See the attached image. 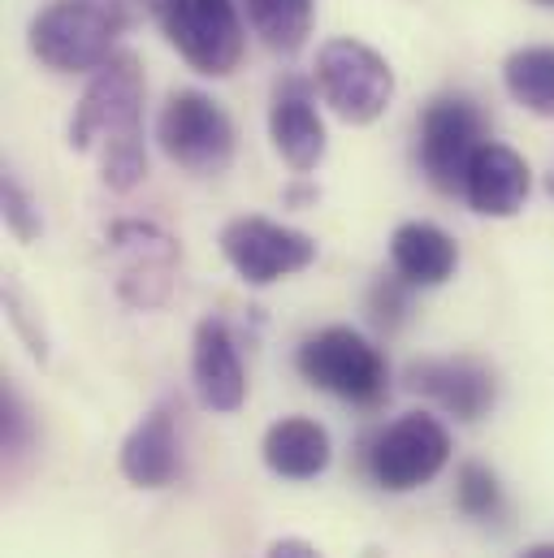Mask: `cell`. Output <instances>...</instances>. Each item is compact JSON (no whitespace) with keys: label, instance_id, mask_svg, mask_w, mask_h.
Here are the masks:
<instances>
[{"label":"cell","instance_id":"obj_1","mask_svg":"<svg viewBox=\"0 0 554 558\" xmlns=\"http://www.w3.org/2000/svg\"><path fill=\"white\" fill-rule=\"evenodd\" d=\"M100 140V169L113 191H135L147 173L143 151V70L131 52H113L92 87L83 92V105L70 122V143L87 151Z\"/></svg>","mask_w":554,"mask_h":558},{"label":"cell","instance_id":"obj_2","mask_svg":"<svg viewBox=\"0 0 554 558\" xmlns=\"http://www.w3.org/2000/svg\"><path fill=\"white\" fill-rule=\"evenodd\" d=\"M294 368L308 386H316L334 399H347L356 408H377L390 390V368H386L382 351L347 325H329V329L312 333L299 347Z\"/></svg>","mask_w":554,"mask_h":558},{"label":"cell","instance_id":"obj_3","mask_svg":"<svg viewBox=\"0 0 554 558\" xmlns=\"http://www.w3.org/2000/svg\"><path fill=\"white\" fill-rule=\"evenodd\" d=\"M122 17L113 4L96 0H57L31 22V48L44 65L79 74V70H100L113 57V39L122 35Z\"/></svg>","mask_w":554,"mask_h":558},{"label":"cell","instance_id":"obj_4","mask_svg":"<svg viewBox=\"0 0 554 558\" xmlns=\"http://www.w3.org/2000/svg\"><path fill=\"white\" fill-rule=\"evenodd\" d=\"M316 83L325 105L351 126L377 122L395 96V74L386 57H377L360 39H329L316 57Z\"/></svg>","mask_w":554,"mask_h":558},{"label":"cell","instance_id":"obj_5","mask_svg":"<svg viewBox=\"0 0 554 558\" xmlns=\"http://www.w3.org/2000/svg\"><path fill=\"white\" fill-rule=\"evenodd\" d=\"M446 459H450V433L429 412L399 416L364 446L369 476L390 494H408V489L429 485L446 468Z\"/></svg>","mask_w":554,"mask_h":558},{"label":"cell","instance_id":"obj_6","mask_svg":"<svg viewBox=\"0 0 554 558\" xmlns=\"http://www.w3.org/2000/svg\"><path fill=\"white\" fill-rule=\"evenodd\" d=\"M156 140L173 165H182L186 173H200V178L226 173L234 160V126H230L226 109L200 92H173L169 96L160 126H156Z\"/></svg>","mask_w":554,"mask_h":558},{"label":"cell","instance_id":"obj_7","mask_svg":"<svg viewBox=\"0 0 554 558\" xmlns=\"http://www.w3.org/2000/svg\"><path fill=\"white\" fill-rule=\"evenodd\" d=\"M160 26L169 44L186 57L200 74H230L243 57V26L234 13V0H165Z\"/></svg>","mask_w":554,"mask_h":558},{"label":"cell","instance_id":"obj_8","mask_svg":"<svg viewBox=\"0 0 554 558\" xmlns=\"http://www.w3.org/2000/svg\"><path fill=\"white\" fill-rule=\"evenodd\" d=\"M485 147V118L468 96H437L420 118V165L437 191H463L472 156Z\"/></svg>","mask_w":554,"mask_h":558},{"label":"cell","instance_id":"obj_9","mask_svg":"<svg viewBox=\"0 0 554 558\" xmlns=\"http://www.w3.org/2000/svg\"><path fill=\"white\" fill-rule=\"evenodd\" d=\"M221 252L234 265V274L248 286H274V281L303 274L316 260V243L303 230L277 226L265 217H239L221 230Z\"/></svg>","mask_w":554,"mask_h":558},{"label":"cell","instance_id":"obj_10","mask_svg":"<svg viewBox=\"0 0 554 558\" xmlns=\"http://www.w3.org/2000/svg\"><path fill=\"white\" fill-rule=\"evenodd\" d=\"M109 243L122 256V278L118 290L135 307H160L169 299L173 269H178V247L169 234H160L147 221H118L109 230Z\"/></svg>","mask_w":554,"mask_h":558},{"label":"cell","instance_id":"obj_11","mask_svg":"<svg viewBox=\"0 0 554 558\" xmlns=\"http://www.w3.org/2000/svg\"><path fill=\"white\" fill-rule=\"evenodd\" d=\"M191 377L200 390V403L213 412H239L248 399V373L239 360V347L221 320H204L195 329V351H191Z\"/></svg>","mask_w":554,"mask_h":558},{"label":"cell","instance_id":"obj_12","mask_svg":"<svg viewBox=\"0 0 554 558\" xmlns=\"http://www.w3.org/2000/svg\"><path fill=\"white\" fill-rule=\"evenodd\" d=\"M412 390L429 395L437 408H446L459 420H481L494 408V373L477 360H420L408 368Z\"/></svg>","mask_w":554,"mask_h":558},{"label":"cell","instance_id":"obj_13","mask_svg":"<svg viewBox=\"0 0 554 558\" xmlns=\"http://www.w3.org/2000/svg\"><path fill=\"white\" fill-rule=\"evenodd\" d=\"M463 195L481 217H516L529 199V165L503 143H485L463 178Z\"/></svg>","mask_w":554,"mask_h":558},{"label":"cell","instance_id":"obj_14","mask_svg":"<svg viewBox=\"0 0 554 558\" xmlns=\"http://www.w3.org/2000/svg\"><path fill=\"white\" fill-rule=\"evenodd\" d=\"M269 135L277 151L290 160V169L308 173L325 156V126L312 109V92L303 78H281L274 87V109H269Z\"/></svg>","mask_w":554,"mask_h":558},{"label":"cell","instance_id":"obj_15","mask_svg":"<svg viewBox=\"0 0 554 558\" xmlns=\"http://www.w3.org/2000/svg\"><path fill=\"white\" fill-rule=\"evenodd\" d=\"M182 454H178V428H173V408H156L131 428L122 441V476L138 489H160L178 476Z\"/></svg>","mask_w":554,"mask_h":558},{"label":"cell","instance_id":"obj_16","mask_svg":"<svg viewBox=\"0 0 554 558\" xmlns=\"http://www.w3.org/2000/svg\"><path fill=\"white\" fill-rule=\"evenodd\" d=\"M265 463L286 481H312L329 468V433L308 416L277 420L265 433Z\"/></svg>","mask_w":554,"mask_h":558},{"label":"cell","instance_id":"obj_17","mask_svg":"<svg viewBox=\"0 0 554 558\" xmlns=\"http://www.w3.org/2000/svg\"><path fill=\"white\" fill-rule=\"evenodd\" d=\"M390 260H395V274L412 286H442L459 265V247L446 230L429 221H408L390 239Z\"/></svg>","mask_w":554,"mask_h":558},{"label":"cell","instance_id":"obj_18","mask_svg":"<svg viewBox=\"0 0 554 558\" xmlns=\"http://www.w3.org/2000/svg\"><path fill=\"white\" fill-rule=\"evenodd\" d=\"M503 83L516 105L554 113V48H520L503 65Z\"/></svg>","mask_w":554,"mask_h":558},{"label":"cell","instance_id":"obj_19","mask_svg":"<svg viewBox=\"0 0 554 558\" xmlns=\"http://www.w3.org/2000/svg\"><path fill=\"white\" fill-rule=\"evenodd\" d=\"M248 17L274 52H294L312 31V0H248Z\"/></svg>","mask_w":554,"mask_h":558},{"label":"cell","instance_id":"obj_20","mask_svg":"<svg viewBox=\"0 0 554 558\" xmlns=\"http://www.w3.org/2000/svg\"><path fill=\"white\" fill-rule=\"evenodd\" d=\"M455 502L468 520H494L503 511V489H498V476L481 463H463L459 476H455Z\"/></svg>","mask_w":554,"mask_h":558},{"label":"cell","instance_id":"obj_21","mask_svg":"<svg viewBox=\"0 0 554 558\" xmlns=\"http://www.w3.org/2000/svg\"><path fill=\"white\" fill-rule=\"evenodd\" d=\"M0 208H4V226H9L22 243L39 239V208H35V204H31V195L17 186V178H13V173H4V178H0Z\"/></svg>","mask_w":554,"mask_h":558},{"label":"cell","instance_id":"obj_22","mask_svg":"<svg viewBox=\"0 0 554 558\" xmlns=\"http://www.w3.org/2000/svg\"><path fill=\"white\" fill-rule=\"evenodd\" d=\"M408 290H412V281H404V278L377 281V286H373V294H369L373 320H377V325H386V329H395V325L404 320V312H408Z\"/></svg>","mask_w":554,"mask_h":558},{"label":"cell","instance_id":"obj_23","mask_svg":"<svg viewBox=\"0 0 554 558\" xmlns=\"http://www.w3.org/2000/svg\"><path fill=\"white\" fill-rule=\"evenodd\" d=\"M26 433H31V420H26V412H22L17 395L4 386V390H0V437H4V450L17 454L22 441H26Z\"/></svg>","mask_w":554,"mask_h":558},{"label":"cell","instance_id":"obj_24","mask_svg":"<svg viewBox=\"0 0 554 558\" xmlns=\"http://www.w3.org/2000/svg\"><path fill=\"white\" fill-rule=\"evenodd\" d=\"M109 4H113V13L122 17V26L131 31V26H143L152 13H160L165 0H109Z\"/></svg>","mask_w":554,"mask_h":558},{"label":"cell","instance_id":"obj_25","mask_svg":"<svg viewBox=\"0 0 554 558\" xmlns=\"http://www.w3.org/2000/svg\"><path fill=\"white\" fill-rule=\"evenodd\" d=\"M265 558H325L316 546H308V542H299V537H281L269 546V555Z\"/></svg>","mask_w":554,"mask_h":558},{"label":"cell","instance_id":"obj_26","mask_svg":"<svg viewBox=\"0 0 554 558\" xmlns=\"http://www.w3.org/2000/svg\"><path fill=\"white\" fill-rule=\"evenodd\" d=\"M525 558H554V546H533V550H525Z\"/></svg>","mask_w":554,"mask_h":558},{"label":"cell","instance_id":"obj_27","mask_svg":"<svg viewBox=\"0 0 554 558\" xmlns=\"http://www.w3.org/2000/svg\"><path fill=\"white\" fill-rule=\"evenodd\" d=\"M551 195H554V178H551Z\"/></svg>","mask_w":554,"mask_h":558},{"label":"cell","instance_id":"obj_28","mask_svg":"<svg viewBox=\"0 0 554 558\" xmlns=\"http://www.w3.org/2000/svg\"><path fill=\"white\" fill-rule=\"evenodd\" d=\"M542 4H554V0H542Z\"/></svg>","mask_w":554,"mask_h":558}]
</instances>
